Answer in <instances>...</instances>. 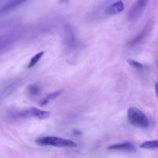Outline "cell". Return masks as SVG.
I'll use <instances>...</instances> for the list:
<instances>
[{"label": "cell", "mask_w": 158, "mask_h": 158, "mask_svg": "<svg viewBox=\"0 0 158 158\" xmlns=\"http://www.w3.org/2000/svg\"><path fill=\"white\" fill-rule=\"evenodd\" d=\"M39 146H50L56 148H76L77 143L71 140L58 137H43L35 140Z\"/></svg>", "instance_id": "6da1fadb"}, {"label": "cell", "mask_w": 158, "mask_h": 158, "mask_svg": "<svg viewBox=\"0 0 158 158\" xmlns=\"http://www.w3.org/2000/svg\"><path fill=\"white\" fill-rule=\"evenodd\" d=\"M127 120L131 125L139 128H148L150 125L146 114L137 107H130L127 110Z\"/></svg>", "instance_id": "7a4b0ae2"}, {"label": "cell", "mask_w": 158, "mask_h": 158, "mask_svg": "<svg viewBox=\"0 0 158 158\" xmlns=\"http://www.w3.org/2000/svg\"><path fill=\"white\" fill-rule=\"evenodd\" d=\"M149 0H137L127 13V19L131 23H136L142 16Z\"/></svg>", "instance_id": "3957f363"}, {"label": "cell", "mask_w": 158, "mask_h": 158, "mask_svg": "<svg viewBox=\"0 0 158 158\" xmlns=\"http://www.w3.org/2000/svg\"><path fill=\"white\" fill-rule=\"evenodd\" d=\"M49 116H50V113L49 112L42 110H40L35 107H31L23 110L19 111V112L15 114V117L17 118H30V117H34V118L40 119V120H44V119L48 118Z\"/></svg>", "instance_id": "277c9868"}, {"label": "cell", "mask_w": 158, "mask_h": 158, "mask_svg": "<svg viewBox=\"0 0 158 158\" xmlns=\"http://www.w3.org/2000/svg\"><path fill=\"white\" fill-rule=\"evenodd\" d=\"M63 40L65 44L69 47H73L77 45V36L73 26L69 23L65 25L62 32Z\"/></svg>", "instance_id": "5b68a950"}, {"label": "cell", "mask_w": 158, "mask_h": 158, "mask_svg": "<svg viewBox=\"0 0 158 158\" xmlns=\"http://www.w3.org/2000/svg\"><path fill=\"white\" fill-rule=\"evenodd\" d=\"M151 29V24H150V23H148V24L143 27V29H142L141 32H139V33L137 34L134 39H132V40L127 43V46H130V47H133V46H136V45H137L138 43H140V42H141L142 40H143V39L148 35Z\"/></svg>", "instance_id": "8992f818"}, {"label": "cell", "mask_w": 158, "mask_h": 158, "mask_svg": "<svg viewBox=\"0 0 158 158\" xmlns=\"http://www.w3.org/2000/svg\"><path fill=\"white\" fill-rule=\"evenodd\" d=\"M107 149L111 150V151H127V152H134V151H136L135 146L131 142H124V143L110 145V146L108 147Z\"/></svg>", "instance_id": "52a82bcc"}, {"label": "cell", "mask_w": 158, "mask_h": 158, "mask_svg": "<svg viewBox=\"0 0 158 158\" xmlns=\"http://www.w3.org/2000/svg\"><path fill=\"white\" fill-rule=\"evenodd\" d=\"M124 4L122 1H117L114 2L106 9V14L107 15H114L120 13L124 10Z\"/></svg>", "instance_id": "ba28073f"}, {"label": "cell", "mask_w": 158, "mask_h": 158, "mask_svg": "<svg viewBox=\"0 0 158 158\" xmlns=\"http://www.w3.org/2000/svg\"><path fill=\"white\" fill-rule=\"evenodd\" d=\"M26 1H27V0H12V1L9 2V3L5 5L4 6L0 8V14L4 13V12H9V11L16 8L17 6L22 5L23 3L26 2Z\"/></svg>", "instance_id": "9c48e42d"}, {"label": "cell", "mask_w": 158, "mask_h": 158, "mask_svg": "<svg viewBox=\"0 0 158 158\" xmlns=\"http://www.w3.org/2000/svg\"><path fill=\"white\" fill-rule=\"evenodd\" d=\"M62 93H63V91L62 90H57V91H56V92H53V93H52V94L47 95L44 99H43V100H42L41 102H40V106H45V105L48 104L49 102L52 101V100H55L56 97H58L59 96L62 94Z\"/></svg>", "instance_id": "30bf717a"}, {"label": "cell", "mask_w": 158, "mask_h": 158, "mask_svg": "<svg viewBox=\"0 0 158 158\" xmlns=\"http://www.w3.org/2000/svg\"><path fill=\"white\" fill-rule=\"evenodd\" d=\"M27 92L29 97H35L40 94V92H41V89H40V86H39V85L32 84L28 87Z\"/></svg>", "instance_id": "8fae6325"}, {"label": "cell", "mask_w": 158, "mask_h": 158, "mask_svg": "<svg viewBox=\"0 0 158 158\" xmlns=\"http://www.w3.org/2000/svg\"><path fill=\"white\" fill-rule=\"evenodd\" d=\"M140 148L142 149H158V140L143 142L140 143Z\"/></svg>", "instance_id": "7c38bea8"}, {"label": "cell", "mask_w": 158, "mask_h": 158, "mask_svg": "<svg viewBox=\"0 0 158 158\" xmlns=\"http://www.w3.org/2000/svg\"><path fill=\"white\" fill-rule=\"evenodd\" d=\"M43 55H44V52L42 51V52H38V53L35 54V56H33L32 57V59L30 60V61H29V64H28V68H32L35 65H36L37 63H39V61L41 60L42 57L43 56Z\"/></svg>", "instance_id": "4fadbf2b"}, {"label": "cell", "mask_w": 158, "mask_h": 158, "mask_svg": "<svg viewBox=\"0 0 158 158\" xmlns=\"http://www.w3.org/2000/svg\"><path fill=\"white\" fill-rule=\"evenodd\" d=\"M127 63H129L130 65H131L132 67L135 68V69H143V66L141 64V63H140L139 62L136 61V60H131V59H130V60H127Z\"/></svg>", "instance_id": "5bb4252c"}, {"label": "cell", "mask_w": 158, "mask_h": 158, "mask_svg": "<svg viewBox=\"0 0 158 158\" xmlns=\"http://www.w3.org/2000/svg\"><path fill=\"white\" fill-rule=\"evenodd\" d=\"M155 94L157 97L158 98V81L155 83Z\"/></svg>", "instance_id": "9a60e30c"}]
</instances>
